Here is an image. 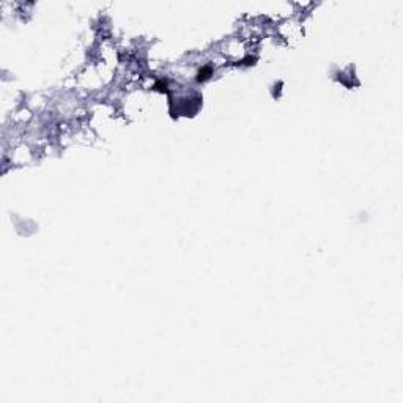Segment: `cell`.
<instances>
[{
	"instance_id": "cell-1",
	"label": "cell",
	"mask_w": 403,
	"mask_h": 403,
	"mask_svg": "<svg viewBox=\"0 0 403 403\" xmlns=\"http://www.w3.org/2000/svg\"><path fill=\"white\" fill-rule=\"evenodd\" d=\"M209 73H211V68H209V66H206V68H203V70H202V71L198 73V77H197V79H198V80H203V79H206V77H208V74H209Z\"/></svg>"
}]
</instances>
